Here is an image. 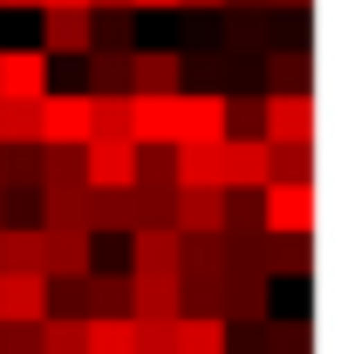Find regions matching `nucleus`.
Returning a JSON list of instances; mask_svg holds the SVG:
<instances>
[{
	"instance_id": "1",
	"label": "nucleus",
	"mask_w": 348,
	"mask_h": 354,
	"mask_svg": "<svg viewBox=\"0 0 348 354\" xmlns=\"http://www.w3.org/2000/svg\"><path fill=\"white\" fill-rule=\"evenodd\" d=\"M260 232L273 239H314V177H287L260 191Z\"/></svg>"
},
{
	"instance_id": "2",
	"label": "nucleus",
	"mask_w": 348,
	"mask_h": 354,
	"mask_svg": "<svg viewBox=\"0 0 348 354\" xmlns=\"http://www.w3.org/2000/svg\"><path fill=\"white\" fill-rule=\"evenodd\" d=\"M218 320L225 327H260V320H273V279L253 272V266H232L225 286H218Z\"/></svg>"
},
{
	"instance_id": "3",
	"label": "nucleus",
	"mask_w": 348,
	"mask_h": 354,
	"mask_svg": "<svg viewBox=\"0 0 348 354\" xmlns=\"http://www.w3.org/2000/svg\"><path fill=\"white\" fill-rule=\"evenodd\" d=\"M260 143H273V150H314V95H266Z\"/></svg>"
},
{
	"instance_id": "4",
	"label": "nucleus",
	"mask_w": 348,
	"mask_h": 354,
	"mask_svg": "<svg viewBox=\"0 0 348 354\" xmlns=\"http://www.w3.org/2000/svg\"><path fill=\"white\" fill-rule=\"evenodd\" d=\"M42 143L48 150H82L89 143V95L82 88H48L42 95Z\"/></svg>"
},
{
	"instance_id": "5",
	"label": "nucleus",
	"mask_w": 348,
	"mask_h": 354,
	"mask_svg": "<svg viewBox=\"0 0 348 354\" xmlns=\"http://www.w3.org/2000/svg\"><path fill=\"white\" fill-rule=\"evenodd\" d=\"M42 272L48 279H89L96 272V232L89 225H55V232H42Z\"/></svg>"
},
{
	"instance_id": "6",
	"label": "nucleus",
	"mask_w": 348,
	"mask_h": 354,
	"mask_svg": "<svg viewBox=\"0 0 348 354\" xmlns=\"http://www.w3.org/2000/svg\"><path fill=\"white\" fill-rule=\"evenodd\" d=\"M177 143H225V88L177 95Z\"/></svg>"
},
{
	"instance_id": "7",
	"label": "nucleus",
	"mask_w": 348,
	"mask_h": 354,
	"mask_svg": "<svg viewBox=\"0 0 348 354\" xmlns=\"http://www.w3.org/2000/svg\"><path fill=\"white\" fill-rule=\"evenodd\" d=\"M177 95H130V143H143V150H177Z\"/></svg>"
},
{
	"instance_id": "8",
	"label": "nucleus",
	"mask_w": 348,
	"mask_h": 354,
	"mask_svg": "<svg viewBox=\"0 0 348 354\" xmlns=\"http://www.w3.org/2000/svg\"><path fill=\"white\" fill-rule=\"evenodd\" d=\"M48 320V279L42 272H0V327H42Z\"/></svg>"
},
{
	"instance_id": "9",
	"label": "nucleus",
	"mask_w": 348,
	"mask_h": 354,
	"mask_svg": "<svg viewBox=\"0 0 348 354\" xmlns=\"http://www.w3.org/2000/svg\"><path fill=\"white\" fill-rule=\"evenodd\" d=\"M48 95V55L42 48H0V102H42Z\"/></svg>"
},
{
	"instance_id": "10",
	"label": "nucleus",
	"mask_w": 348,
	"mask_h": 354,
	"mask_svg": "<svg viewBox=\"0 0 348 354\" xmlns=\"http://www.w3.org/2000/svg\"><path fill=\"white\" fill-rule=\"evenodd\" d=\"M177 88H184L177 48H137L130 55V95H177Z\"/></svg>"
},
{
	"instance_id": "11",
	"label": "nucleus",
	"mask_w": 348,
	"mask_h": 354,
	"mask_svg": "<svg viewBox=\"0 0 348 354\" xmlns=\"http://www.w3.org/2000/svg\"><path fill=\"white\" fill-rule=\"evenodd\" d=\"M273 184V150L260 136H225V191H266Z\"/></svg>"
},
{
	"instance_id": "12",
	"label": "nucleus",
	"mask_w": 348,
	"mask_h": 354,
	"mask_svg": "<svg viewBox=\"0 0 348 354\" xmlns=\"http://www.w3.org/2000/svg\"><path fill=\"white\" fill-rule=\"evenodd\" d=\"M89 48H96V14L89 7H48L42 55H89Z\"/></svg>"
},
{
	"instance_id": "13",
	"label": "nucleus",
	"mask_w": 348,
	"mask_h": 354,
	"mask_svg": "<svg viewBox=\"0 0 348 354\" xmlns=\"http://www.w3.org/2000/svg\"><path fill=\"white\" fill-rule=\"evenodd\" d=\"M177 191H225V143H177Z\"/></svg>"
},
{
	"instance_id": "14",
	"label": "nucleus",
	"mask_w": 348,
	"mask_h": 354,
	"mask_svg": "<svg viewBox=\"0 0 348 354\" xmlns=\"http://www.w3.org/2000/svg\"><path fill=\"white\" fill-rule=\"evenodd\" d=\"M273 48H280L273 14H260V7H232V21H225V55L239 62V55H273Z\"/></svg>"
},
{
	"instance_id": "15",
	"label": "nucleus",
	"mask_w": 348,
	"mask_h": 354,
	"mask_svg": "<svg viewBox=\"0 0 348 354\" xmlns=\"http://www.w3.org/2000/svg\"><path fill=\"white\" fill-rule=\"evenodd\" d=\"M130 279H177V232H130Z\"/></svg>"
},
{
	"instance_id": "16",
	"label": "nucleus",
	"mask_w": 348,
	"mask_h": 354,
	"mask_svg": "<svg viewBox=\"0 0 348 354\" xmlns=\"http://www.w3.org/2000/svg\"><path fill=\"white\" fill-rule=\"evenodd\" d=\"M171 232H225V191H171Z\"/></svg>"
},
{
	"instance_id": "17",
	"label": "nucleus",
	"mask_w": 348,
	"mask_h": 354,
	"mask_svg": "<svg viewBox=\"0 0 348 354\" xmlns=\"http://www.w3.org/2000/svg\"><path fill=\"white\" fill-rule=\"evenodd\" d=\"M82 307L89 320H130V272H89Z\"/></svg>"
},
{
	"instance_id": "18",
	"label": "nucleus",
	"mask_w": 348,
	"mask_h": 354,
	"mask_svg": "<svg viewBox=\"0 0 348 354\" xmlns=\"http://www.w3.org/2000/svg\"><path fill=\"white\" fill-rule=\"evenodd\" d=\"M0 272H42V225H0Z\"/></svg>"
},
{
	"instance_id": "19",
	"label": "nucleus",
	"mask_w": 348,
	"mask_h": 354,
	"mask_svg": "<svg viewBox=\"0 0 348 354\" xmlns=\"http://www.w3.org/2000/svg\"><path fill=\"white\" fill-rule=\"evenodd\" d=\"M82 95H130V55H123V48H89Z\"/></svg>"
},
{
	"instance_id": "20",
	"label": "nucleus",
	"mask_w": 348,
	"mask_h": 354,
	"mask_svg": "<svg viewBox=\"0 0 348 354\" xmlns=\"http://www.w3.org/2000/svg\"><path fill=\"white\" fill-rule=\"evenodd\" d=\"M82 225L96 232V239H110V232H123V239H130V184H123V191H89Z\"/></svg>"
},
{
	"instance_id": "21",
	"label": "nucleus",
	"mask_w": 348,
	"mask_h": 354,
	"mask_svg": "<svg viewBox=\"0 0 348 354\" xmlns=\"http://www.w3.org/2000/svg\"><path fill=\"white\" fill-rule=\"evenodd\" d=\"M307 75H314V62H307V48H273L266 55V95H314L307 88Z\"/></svg>"
},
{
	"instance_id": "22",
	"label": "nucleus",
	"mask_w": 348,
	"mask_h": 354,
	"mask_svg": "<svg viewBox=\"0 0 348 354\" xmlns=\"http://www.w3.org/2000/svg\"><path fill=\"white\" fill-rule=\"evenodd\" d=\"M89 143H130V95H89Z\"/></svg>"
},
{
	"instance_id": "23",
	"label": "nucleus",
	"mask_w": 348,
	"mask_h": 354,
	"mask_svg": "<svg viewBox=\"0 0 348 354\" xmlns=\"http://www.w3.org/2000/svg\"><path fill=\"white\" fill-rule=\"evenodd\" d=\"M260 272H266V279H307V272H314V252H307V239H273V232H266Z\"/></svg>"
},
{
	"instance_id": "24",
	"label": "nucleus",
	"mask_w": 348,
	"mask_h": 354,
	"mask_svg": "<svg viewBox=\"0 0 348 354\" xmlns=\"http://www.w3.org/2000/svg\"><path fill=\"white\" fill-rule=\"evenodd\" d=\"M130 320H177V279H130Z\"/></svg>"
},
{
	"instance_id": "25",
	"label": "nucleus",
	"mask_w": 348,
	"mask_h": 354,
	"mask_svg": "<svg viewBox=\"0 0 348 354\" xmlns=\"http://www.w3.org/2000/svg\"><path fill=\"white\" fill-rule=\"evenodd\" d=\"M232 341V327L212 320V313H198V320H177V354H225Z\"/></svg>"
},
{
	"instance_id": "26",
	"label": "nucleus",
	"mask_w": 348,
	"mask_h": 354,
	"mask_svg": "<svg viewBox=\"0 0 348 354\" xmlns=\"http://www.w3.org/2000/svg\"><path fill=\"white\" fill-rule=\"evenodd\" d=\"M314 348V334H307V320H260V354H307Z\"/></svg>"
},
{
	"instance_id": "27",
	"label": "nucleus",
	"mask_w": 348,
	"mask_h": 354,
	"mask_svg": "<svg viewBox=\"0 0 348 354\" xmlns=\"http://www.w3.org/2000/svg\"><path fill=\"white\" fill-rule=\"evenodd\" d=\"M0 143H42V102H0Z\"/></svg>"
},
{
	"instance_id": "28",
	"label": "nucleus",
	"mask_w": 348,
	"mask_h": 354,
	"mask_svg": "<svg viewBox=\"0 0 348 354\" xmlns=\"http://www.w3.org/2000/svg\"><path fill=\"white\" fill-rule=\"evenodd\" d=\"M266 95H246V88H225V136H260Z\"/></svg>"
},
{
	"instance_id": "29",
	"label": "nucleus",
	"mask_w": 348,
	"mask_h": 354,
	"mask_svg": "<svg viewBox=\"0 0 348 354\" xmlns=\"http://www.w3.org/2000/svg\"><path fill=\"white\" fill-rule=\"evenodd\" d=\"M137 191H177V164H171V150H143L137 143V177H130Z\"/></svg>"
},
{
	"instance_id": "30",
	"label": "nucleus",
	"mask_w": 348,
	"mask_h": 354,
	"mask_svg": "<svg viewBox=\"0 0 348 354\" xmlns=\"http://www.w3.org/2000/svg\"><path fill=\"white\" fill-rule=\"evenodd\" d=\"M42 354H82V320L48 313V320H42Z\"/></svg>"
},
{
	"instance_id": "31",
	"label": "nucleus",
	"mask_w": 348,
	"mask_h": 354,
	"mask_svg": "<svg viewBox=\"0 0 348 354\" xmlns=\"http://www.w3.org/2000/svg\"><path fill=\"white\" fill-rule=\"evenodd\" d=\"M137 354H177V320H130Z\"/></svg>"
},
{
	"instance_id": "32",
	"label": "nucleus",
	"mask_w": 348,
	"mask_h": 354,
	"mask_svg": "<svg viewBox=\"0 0 348 354\" xmlns=\"http://www.w3.org/2000/svg\"><path fill=\"white\" fill-rule=\"evenodd\" d=\"M48 184H82V150H48L42 143V191Z\"/></svg>"
},
{
	"instance_id": "33",
	"label": "nucleus",
	"mask_w": 348,
	"mask_h": 354,
	"mask_svg": "<svg viewBox=\"0 0 348 354\" xmlns=\"http://www.w3.org/2000/svg\"><path fill=\"white\" fill-rule=\"evenodd\" d=\"M225 232H260V191H225Z\"/></svg>"
},
{
	"instance_id": "34",
	"label": "nucleus",
	"mask_w": 348,
	"mask_h": 354,
	"mask_svg": "<svg viewBox=\"0 0 348 354\" xmlns=\"http://www.w3.org/2000/svg\"><path fill=\"white\" fill-rule=\"evenodd\" d=\"M96 48H123V55H137V28H130V14H96Z\"/></svg>"
},
{
	"instance_id": "35",
	"label": "nucleus",
	"mask_w": 348,
	"mask_h": 354,
	"mask_svg": "<svg viewBox=\"0 0 348 354\" xmlns=\"http://www.w3.org/2000/svg\"><path fill=\"white\" fill-rule=\"evenodd\" d=\"M287 177H314V150H273V184H287Z\"/></svg>"
},
{
	"instance_id": "36",
	"label": "nucleus",
	"mask_w": 348,
	"mask_h": 354,
	"mask_svg": "<svg viewBox=\"0 0 348 354\" xmlns=\"http://www.w3.org/2000/svg\"><path fill=\"white\" fill-rule=\"evenodd\" d=\"M0 354H42V327H0Z\"/></svg>"
},
{
	"instance_id": "37",
	"label": "nucleus",
	"mask_w": 348,
	"mask_h": 354,
	"mask_svg": "<svg viewBox=\"0 0 348 354\" xmlns=\"http://www.w3.org/2000/svg\"><path fill=\"white\" fill-rule=\"evenodd\" d=\"M184 75H198V82H218V75H225V62H218V55H212V62H184Z\"/></svg>"
},
{
	"instance_id": "38",
	"label": "nucleus",
	"mask_w": 348,
	"mask_h": 354,
	"mask_svg": "<svg viewBox=\"0 0 348 354\" xmlns=\"http://www.w3.org/2000/svg\"><path fill=\"white\" fill-rule=\"evenodd\" d=\"M89 14H137L130 0H89Z\"/></svg>"
},
{
	"instance_id": "39",
	"label": "nucleus",
	"mask_w": 348,
	"mask_h": 354,
	"mask_svg": "<svg viewBox=\"0 0 348 354\" xmlns=\"http://www.w3.org/2000/svg\"><path fill=\"white\" fill-rule=\"evenodd\" d=\"M48 7H89V0H42V14H48Z\"/></svg>"
},
{
	"instance_id": "40",
	"label": "nucleus",
	"mask_w": 348,
	"mask_h": 354,
	"mask_svg": "<svg viewBox=\"0 0 348 354\" xmlns=\"http://www.w3.org/2000/svg\"><path fill=\"white\" fill-rule=\"evenodd\" d=\"M177 7H225V0H177Z\"/></svg>"
},
{
	"instance_id": "41",
	"label": "nucleus",
	"mask_w": 348,
	"mask_h": 354,
	"mask_svg": "<svg viewBox=\"0 0 348 354\" xmlns=\"http://www.w3.org/2000/svg\"><path fill=\"white\" fill-rule=\"evenodd\" d=\"M225 7H260V14H266V0H225Z\"/></svg>"
},
{
	"instance_id": "42",
	"label": "nucleus",
	"mask_w": 348,
	"mask_h": 354,
	"mask_svg": "<svg viewBox=\"0 0 348 354\" xmlns=\"http://www.w3.org/2000/svg\"><path fill=\"white\" fill-rule=\"evenodd\" d=\"M130 7H177V0H130Z\"/></svg>"
},
{
	"instance_id": "43",
	"label": "nucleus",
	"mask_w": 348,
	"mask_h": 354,
	"mask_svg": "<svg viewBox=\"0 0 348 354\" xmlns=\"http://www.w3.org/2000/svg\"><path fill=\"white\" fill-rule=\"evenodd\" d=\"M0 7H42V0H0Z\"/></svg>"
},
{
	"instance_id": "44",
	"label": "nucleus",
	"mask_w": 348,
	"mask_h": 354,
	"mask_svg": "<svg viewBox=\"0 0 348 354\" xmlns=\"http://www.w3.org/2000/svg\"><path fill=\"white\" fill-rule=\"evenodd\" d=\"M0 225H7V198H0Z\"/></svg>"
}]
</instances>
